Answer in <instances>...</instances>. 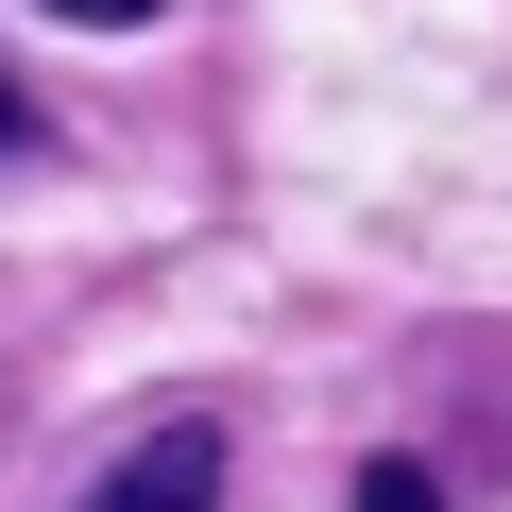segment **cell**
I'll return each mask as SVG.
<instances>
[{
  "label": "cell",
  "instance_id": "obj_1",
  "mask_svg": "<svg viewBox=\"0 0 512 512\" xmlns=\"http://www.w3.org/2000/svg\"><path fill=\"white\" fill-rule=\"evenodd\" d=\"M86 512H222V427H205V410H171L154 444H120V461L86 478Z\"/></svg>",
  "mask_w": 512,
  "mask_h": 512
},
{
  "label": "cell",
  "instance_id": "obj_4",
  "mask_svg": "<svg viewBox=\"0 0 512 512\" xmlns=\"http://www.w3.org/2000/svg\"><path fill=\"white\" fill-rule=\"evenodd\" d=\"M0 154H35V103H18V86H0Z\"/></svg>",
  "mask_w": 512,
  "mask_h": 512
},
{
  "label": "cell",
  "instance_id": "obj_2",
  "mask_svg": "<svg viewBox=\"0 0 512 512\" xmlns=\"http://www.w3.org/2000/svg\"><path fill=\"white\" fill-rule=\"evenodd\" d=\"M359 512H444V478L427 461H359Z\"/></svg>",
  "mask_w": 512,
  "mask_h": 512
},
{
  "label": "cell",
  "instance_id": "obj_3",
  "mask_svg": "<svg viewBox=\"0 0 512 512\" xmlns=\"http://www.w3.org/2000/svg\"><path fill=\"white\" fill-rule=\"evenodd\" d=\"M35 18H69V35H137L154 0H35Z\"/></svg>",
  "mask_w": 512,
  "mask_h": 512
}]
</instances>
